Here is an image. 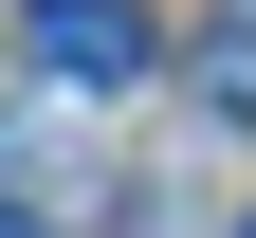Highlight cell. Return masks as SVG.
Wrapping results in <instances>:
<instances>
[{
	"instance_id": "1",
	"label": "cell",
	"mask_w": 256,
	"mask_h": 238,
	"mask_svg": "<svg viewBox=\"0 0 256 238\" xmlns=\"http://www.w3.org/2000/svg\"><path fill=\"white\" fill-rule=\"evenodd\" d=\"M18 55H37V92H146L165 19L146 0H18Z\"/></svg>"
},
{
	"instance_id": "2",
	"label": "cell",
	"mask_w": 256,
	"mask_h": 238,
	"mask_svg": "<svg viewBox=\"0 0 256 238\" xmlns=\"http://www.w3.org/2000/svg\"><path fill=\"white\" fill-rule=\"evenodd\" d=\"M92 201H110V183H92V147H55L37 110H0V238H74Z\"/></svg>"
},
{
	"instance_id": "3",
	"label": "cell",
	"mask_w": 256,
	"mask_h": 238,
	"mask_svg": "<svg viewBox=\"0 0 256 238\" xmlns=\"http://www.w3.org/2000/svg\"><path fill=\"white\" fill-rule=\"evenodd\" d=\"M202 92H220V110L256 128V19H238V37H202Z\"/></svg>"
}]
</instances>
